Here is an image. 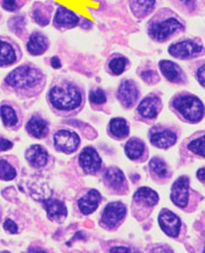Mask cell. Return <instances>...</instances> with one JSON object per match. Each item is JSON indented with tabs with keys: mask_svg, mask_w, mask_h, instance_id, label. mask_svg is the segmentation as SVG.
I'll use <instances>...</instances> for the list:
<instances>
[{
	"mask_svg": "<svg viewBox=\"0 0 205 253\" xmlns=\"http://www.w3.org/2000/svg\"><path fill=\"white\" fill-rule=\"evenodd\" d=\"M89 101L91 105L94 106H102L107 102V95L102 88H94L89 92Z\"/></svg>",
	"mask_w": 205,
	"mask_h": 253,
	"instance_id": "obj_35",
	"label": "cell"
},
{
	"mask_svg": "<svg viewBox=\"0 0 205 253\" xmlns=\"http://www.w3.org/2000/svg\"><path fill=\"white\" fill-rule=\"evenodd\" d=\"M138 76L141 78V81L146 83L147 85H155L160 82V76L152 64H143L139 69H137Z\"/></svg>",
	"mask_w": 205,
	"mask_h": 253,
	"instance_id": "obj_31",
	"label": "cell"
},
{
	"mask_svg": "<svg viewBox=\"0 0 205 253\" xmlns=\"http://www.w3.org/2000/svg\"><path fill=\"white\" fill-rule=\"evenodd\" d=\"M171 198L174 205L177 207H187L189 200V179L186 175H182L171 186Z\"/></svg>",
	"mask_w": 205,
	"mask_h": 253,
	"instance_id": "obj_15",
	"label": "cell"
},
{
	"mask_svg": "<svg viewBox=\"0 0 205 253\" xmlns=\"http://www.w3.org/2000/svg\"><path fill=\"white\" fill-rule=\"evenodd\" d=\"M110 253H138L136 252L135 250L130 248H127V246H115V248L110 249Z\"/></svg>",
	"mask_w": 205,
	"mask_h": 253,
	"instance_id": "obj_40",
	"label": "cell"
},
{
	"mask_svg": "<svg viewBox=\"0 0 205 253\" xmlns=\"http://www.w3.org/2000/svg\"><path fill=\"white\" fill-rule=\"evenodd\" d=\"M151 253H174V251L167 245H159L153 248Z\"/></svg>",
	"mask_w": 205,
	"mask_h": 253,
	"instance_id": "obj_41",
	"label": "cell"
},
{
	"mask_svg": "<svg viewBox=\"0 0 205 253\" xmlns=\"http://www.w3.org/2000/svg\"><path fill=\"white\" fill-rule=\"evenodd\" d=\"M130 68V61L127 56L122 54H112L105 63V70L111 76H121Z\"/></svg>",
	"mask_w": 205,
	"mask_h": 253,
	"instance_id": "obj_23",
	"label": "cell"
},
{
	"mask_svg": "<svg viewBox=\"0 0 205 253\" xmlns=\"http://www.w3.org/2000/svg\"><path fill=\"white\" fill-rule=\"evenodd\" d=\"M204 173H205V169H204V168H201V169L197 171V178H198V180H200L201 182H203V184H204Z\"/></svg>",
	"mask_w": 205,
	"mask_h": 253,
	"instance_id": "obj_44",
	"label": "cell"
},
{
	"mask_svg": "<svg viewBox=\"0 0 205 253\" xmlns=\"http://www.w3.org/2000/svg\"><path fill=\"white\" fill-rule=\"evenodd\" d=\"M158 68L160 70V72L163 73L164 77L166 78L168 82L171 83V84H187V75L184 73L183 70H182L181 66L176 64L175 62L170 61V59H161V61L158 63Z\"/></svg>",
	"mask_w": 205,
	"mask_h": 253,
	"instance_id": "obj_12",
	"label": "cell"
},
{
	"mask_svg": "<svg viewBox=\"0 0 205 253\" xmlns=\"http://www.w3.org/2000/svg\"><path fill=\"white\" fill-rule=\"evenodd\" d=\"M127 214V208L121 202H111L104 208L102 214V223L107 228H114L124 218Z\"/></svg>",
	"mask_w": 205,
	"mask_h": 253,
	"instance_id": "obj_17",
	"label": "cell"
},
{
	"mask_svg": "<svg viewBox=\"0 0 205 253\" xmlns=\"http://www.w3.org/2000/svg\"><path fill=\"white\" fill-rule=\"evenodd\" d=\"M0 218H1V209H0Z\"/></svg>",
	"mask_w": 205,
	"mask_h": 253,
	"instance_id": "obj_47",
	"label": "cell"
},
{
	"mask_svg": "<svg viewBox=\"0 0 205 253\" xmlns=\"http://www.w3.org/2000/svg\"><path fill=\"white\" fill-rule=\"evenodd\" d=\"M0 118L6 128H15L16 126H19L20 119L18 112L11 105L4 104L0 106Z\"/></svg>",
	"mask_w": 205,
	"mask_h": 253,
	"instance_id": "obj_30",
	"label": "cell"
},
{
	"mask_svg": "<svg viewBox=\"0 0 205 253\" xmlns=\"http://www.w3.org/2000/svg\"><path fill=\"white\" fill-rule=\"evenodd\" d=\"M16 169L6 159H0V179L4 181H11L15 179Z\"/></svg>",
	"mask_w": 205,
	"mask_h": 253,
	"instance_id": "obj_34",
	"label": "cell"
},
{
	"mask_svg": "<svg viewBox=\"0 0 205 253\" xmlns=\"http://www.w3.org/2000/svg\"><path fill=\"white\" fill-rule=\"evenodd\" d=\"M0 253H11V252H8V251H2V252H0Z\"/></svg>",
	"mask_w": 205,
	"mask_h": 253,
	"instance_id": "obj_46",
	"label": "cell"
},
{
	"mask_svg": "<svg viewBox=\"0 0 205 253\" xmlns=\"http://www.w3.org/2000/svg\"><path fill=\"white\" fill-rule=\"evenodd\" d=\"M186 29L184 19L168 7L158 9L146 25L148 38L157 43H166L186 32Z\"/></svg>",
	"mask_w": 205,
	"mask_h": 253,
	"instance_id": "obj_2",
	"label": "cell"
},
{
	"mask_svg": "<svg viewBox=\"0 0 205 253\" xmlns=\"http://www.w3.org/2000/svg\"><path fill=\"white\" fill-rule=\"evenodd\" d=\"M204 71H205V64H204V59L203 61H200L196 63V69H195V78L197 79V82L200 83V85L202 87H204Z\"/></svg>",
	"mask_w": 205,
	"mask_h": 253,
	"instance_id": "obj_38",
	"label": "cell"
},
{
	"mask_svg": "<svg viewBox=\"0 0 205 253\" xmlns=\"http://www.w3.org/2000/svg\"><path fill=\"white\" fill-rule=\"evenodd\" d=\"M79 23H80V16L71 9L66 8L65 6H59L52 18V25L55 29L59 32L70 31V29L78 27Z\"/></svg>",
	"mask_w": 205,
	"mask_h": 253,
	"instance_id": "obj_10",
	"label": "cell"
},
{
	"mask_svg": "<svg viewBox=\"0 0 205 253\" xmlns=\"http://www.w3.org/2000/svg\"><path fill=\"white\" fill-rule=\"evenodd\" d=\"M140 89L134 79H123L117 88V99L124 108H132L138 102Z\"/></svg>",
	"mask_w": 205,
	"mask_h": 253,
	"instance_id": "obj_9",
	"label": "cell"
},
{
	"mask_svg": "<svg viewBox=\"0 0 205 253\" xmlns=\"http://www.w3.org/2000/svg\"><path fill=\"white\" fill-rule=\"evenodd\" d=\"M22 57L20 46L11 39L0 38V68L14 65Z\"/></svg>",
	"mask_w": 205,
	"mask_h": 253,
	"instance_id": "obj_11",
	"label": "cell"
},
{
	"mask_svg": "<svg viewBox=\"0 0 205 253\" xmlns=\"http://www.w3.org/2000/svg\"><path fill=\"white\" fill-rule=\"evenodd\" d=\"M22 5L24 2L21 0H2L1 2L2 8L7 12H16Z\"/></svg>",
	"mask_w": 205,
	"mask_h": 253,
	"instance_id": "obj_37",
	"label": "cell"
},
{
	"mask_svg": "<svg viewBox=\"0 0 205 253\" xmlns=\"http://www.w3.org/2000/svg\"><path fill=\"white\" fill-rule=\"evenodd\" d=\"M148 169H150L151 174L155 179H167L171 175L170 168L167 163L160 157H153L148 163Z\"/></svg>",
	"mask_w": 205,
	"mask_h": 253,
	"instance_id": "obj_29",
	"label": "cell"
},
{
	"mask_svg": "<svg viewBox=\"0 0 205 253\" xmlns=\"http://www.w3.org/2000/svg\"><path fill=\"white\" fill-rule=\"evenodd\" d=\"M79 165L87 174H95L101 169L102 159L92 146H86L79 155Z\"/></svg>",
	"mask_w": 205,
	"mask_h": 253,
	"instance_id": "obj_13",
	"label": "cell"
},
{
	"mask_svg": "<svg viewBox=\"0 0 205 253\" xmlns=\"http://www.w3.org/2000/svg\"><path fill=\"white\" fill-rule=\"evenodd\" d=\"M48 101L57 114H77L84 107V92L73 81L58 77L49 89Z\"/></svg>",
	"mask_w": 205,
	"mask_h": 253,
	"instance_id": "obj_1",
	"label": "cell"
},
{
	"mask_svg": "<svg viewBox=\"0 0 205 253\" xmlns=\"http://www.w3.org/2000/svg\"><path fill=\"white\" fill-rule=\"evenodd\" d=\"M124 151L127 157L134 162H144L148 154L145 143L137 137H132L125 143Z\"/></svg>",
	"mask_w": 205,
	"mask_h": 253,
	"instance_id": "obj_19",
	"label": "cell"
},
{
	"mask_svg": "<svg viewBox=\"0 0 205 253\" xmlns=\"http://www.w3.org/2000/svg\"><path fill=\"white\" fill-rule=\"evenodd\" d=\"M50 64L54 69H61L62 68V62H61V59H59V57H57V56H54V57H51Z\"/></svg>",
	"mask_w": 205,
	"mask_h": 253,
	"instance_id": "obj_43",
	"label": "cell"
},
{
	"mask_svg": "<svg viewBox=\"0 0 205 253\" xmlns=\"http://www.w3.org/2000/svg\"><path fill=\"white\" fill-rule=\"evenodd\" d=\"M178 2L182 6V9L186 11L188 14H195L198 8L197 0H178Z\"/></svg>",
	"mask_w": 205,
	"mask_h": 253,
	"instance_id": "obj_36",
	"label": "cell"
},
{
	"mask_svg": "<svg viewBox=\"0 0 205 253\" xmlns=\"http://www.w3.org/2000/svg\"><path fill=\"white\" fill-rule=\"evenodd\" d=\"M152 145L158 149H170L177 142V134L173 128L157 125L152 126L148 132Z\"/></svg>",
	"mask_w": 205,
	"mask_h": 253,
	"instance_id": "obj_6",
	"label": "cell"
},
{
	"mask_svg": "<svg viewBox=\"0 0 205 253\" xmlns=\"http://www.w3.org/2000/svg\"><path fill=\"white\" fill-rule=\"evenodd\" d=\"M4 229L6 231H8V232H11V234H16V232H18V225H16V223L15 222H13L12 219H6L5 221V223H4Z\"/></svg>",
	"mask_w": 205,
	"mask_h": 253,
	"instance_id": "obj_39",
	"label": "cell"
},
{
	"mask_svg": "<svg viewBox=\"0 0 205 253\" xmlns=\"http://www.w3.org/2000/svg\"><path fill=\"white\" fill-rule=\"evenodd\" d=\"M27 51L32 56H42L50 48L48 36L39 31H34L27 39Z\"/></svg>",
	"mask_w": 205,
	"mask_h": 253,
	"instance_id": "obj_16",
	"label": "cell"
},
{
	"mask_svg": "<svg viewBox=\"0 0 205 253\" xmlns=\"http://www.w3.org/2000/svg\"><path fill=\"white\" fill-rule=\"evenodd\" d=\"M168 54L178 61H193L204 56V42L200 38H180L168 46Z\"/></svg>",
	"mask_w": 205,
	"mask_h": 253,
	"instance_id": "obj_5",
	"label": "cell"
},
{
	"mask_svg": "<svg viewBox=\"0 0 205 253\" xmlns=\"http://www.w3.org/2000/svg\"><path fill=\"white\" fill-rule=\"evenodd\" d=\"M134 201L137 204H141L144 207H154L159 201V195L157 192L148 187H141L135 193Z\"/></svg>",
	"mask_w": 205,
	"mask_h": 253,
	"instance_id": "obj_27",
	"label": "cell"
},
{
	"mask_svg": "<svg viewBox=\"0 0 205 253\" xmlns=\"http://www.w3.org/2000/svg\"><path fill=\"white\" fill-rule=\"evenodd\" d=\"M171 107L182 121L188 123H198L204 118V104L191 93H178L171 100Z\"/></svg>",
	"mask_w": 205,
	"mask_h": 253,
	"instance_id": "obj_4",
	"label": "cell"
},
{
	"mask_svg": "<svg viewBox=\"0 0 205 253\" xmlns=\"http://www.w3.org/2000/svg\"><path fill=\"white\" fill-rule=\"evenodd\" d=\"M108 132L115 139H124L130 134V126L123 118H114L109 122Z\"/></svg>",
	"mask_w": 205,
	"mask_h": 253,
	"instance_id": "obj_26",
	"label": "cell"
},
{
	"mask_svg": "<svg viewBox=\"0 0 205 253\" xmlns=\"http://www.w3.org/2000/svg\"><path fill=\"white\" fill-rule=\"evenodd\" d=\"M44 207L50 219L59 221V219L65 218L68 215V209L59 200H45Z\"/></svg>",
	"mask_w": 205,
	"mask_h": 253,
	"instance_id": "obj_28",
	"label": "cell"
},
{
	"mask_svg": "<svg viewBox=\"0 0 205 253\" xmlns=\"http://www.w3.org/2000/svg\"><path fill=\"white\" fill-rule=\"evenodd\" d=\"M159 225H160L161 230L170 237H177L181 230V221L175 215L173 211H168V209H163L159 214L158 217Z\"/></svg>",
	"mask_w": 205,
	"mask_h": 253,
	"instance_id": "obj_14",
	"label": "cell"
},
{
	"mask_svg": "<svg viewBox=\"0 0 205 253\" xmlns=\"http://www.w3.org/2000/svg\"><path fill=\"white\" fill-rule=\"evenodd\" d=\"M104 181L109 188L114 189V191H120L125 186L124 173L116 166H110L104 172Z\"/></svg>",
	"mask_w": 205,
	"mask_h": 253,
	"instance_id": "obj_25",
	"label": "cell"
},
{
	"mask_svg": "<svg viewBox=\"0 0 205 253\" xmlns=\"http://www.w3.org/2000/svg\"><path fill=\"white\" fill-rule=\"evenodd\" d=\"M101 201V194L97 189H91L87 194L79 199L78 206L82 214L88 215L97 211L99 204Z\"/></svg>",
	"mask_w": 205,
	"mask_h": 253,
	"instance_id": "obj_24",
	"label": "cell"
},
{
	"mask_svg": "<svg viewBox=\"0 0 205 253\" xmlns=\"http://www.w3.org/2000/svg\"><path fill=\"white\" fill-rule=\"evenodd\" d=\"M27 20L24 15H16L9 19L8 21V28L14 33L15 35H18L19 38L24 39L27 33Z\"/></svg>",
	"mask_w": 205,
	"mask_h": 253,
	"instance_id": "obj_32",
	"label": "cell"
},
{
	"mask_svg": "<svg viewBox=\"0 0 205 253\" xmlns=\"http://www.w3.org/2000/svg\"><path fill=\"white\" fill-rule=\"evenodd\" d=\"M44 72L33 63H26L18 66L5 77L4 83L15 89L20 94L28 96L38 95L45 86Z\"/></svg>",
	"mask_w": 205,
	"mask_h": 253,
	"instance_id": "obj_3",
	"label": "cell"
},
{
	"mask_svg": "<svg viewBox=\"0 0 205 253\" xmlns=\"http://www.w3.org/2000/svg\"><path fill=\"white\" fill-rule=\"evenodd\" d=\"M158 0H129V7L136 19L143 20L154 12Z\"/></svg>",
	"mask_w": 205,
	"mask_h": 253,
	"instance_id": "obj_21",
	"label": "cell"
},
{
	"mask_svg": "<svg viewBox=\"0 0 205 253\" xmlns=\"http://www.w3.org/2000/svg\"><path fill=\"white\" fill-rule=\"evenodd\" d=\"M52 12H54V8L51 5L42 1H36L31 9L32 20L39 27H47L51 21Z\"/></svg>",
	"mask_w": 205,
	"mask_h": 253,
	"instance_id": "obj_18",
	"label": "cell"
},
{
	"mask_svg": "<svg viewBox=\"0 0 205 253\" xmlns=\"http://www.w3.org/2000/svg\"><path fill=\"white\" fill-rule=\"evenodd\" d=\"M161 109H163V101H161L160 96L151 93L138 104L136 113L143 121L152 122L158 118Z\"/></svg>",
	"mask_w": 205,
	"mask_h": 253,
	"instance_id": "obj_7",
	"label": "cell"
},
{
	"mask_svg": "<svg viewBox=\"0 0 205 253\" xmlns=\"http://www.w3.org/2000/svg\"><path fill=\"white\" fill-rule=\"evenodd\" d=\"M25 157L27 159L29 164L35 169L44 168V166L48 164L49 161V154L47 149L39 144H34L29 146L27 151H26Z\"/></svg>",
	"mask_w": 205,
	"mask_h": 253,
	"instance_id": "obj_20",
	"label": "cell"
},
{
	"mask_svg": "<svg viewBox=\"0 0 205 253\" xmlns=\"http://www.w3.org/2000/svg\"><path fill=\"white\" fill-rule=\"evenodd\" d=\"M13 148V143L8 139L0 137V152L1 151H7V150Z\"/></svg>",
	"mask_w": 205,
	"mask_h": 253,
	"instance_id": "obj_42",
	"label": "cell"
},
{
	"mask_svg": "<svg viewBox=\"0 0 205 253\" xmlns=\"http://www.w3.org/2000/svg\"><path fill=\"white\" fill-rule=\"evenodd\" d=\"M28 253H48L45 250L39 248H29Z\"/></svg>",
	"mask_w": 205,
	"mask_h": 253,
	"instance_id": "obj_45",
	"label": "cell"
},
{
	"mask_svg": "<svg viewBox=\"0 0 205 253\" xmlns=\"http://www.w3.org/2000/svg\"><path fill=\"white\" fill-rule=\"evenodd\" d=\"M204 131L201 132L197 137H194L190 139L189 143L187 144V149L189 150L191 154L198 156V157L204 158L205 152H204Z\"/></svg>",
	"mask_w": 205,
	"mask_h": 253,
	"instance_id": "obj_33",
	"label": "cell"
},
{
	"mask_svg": "<svg viewBox=\"0 0 205 253\" xmlns=\"http://www.w3.org/2000/svg\"><path fill=\"white\" fill-rule=\"evenodd\" d=\"M26 130L32 137L42 139L47 137L49 134V123L47 120L41 118L39 115H34L28 120L26 125Z\"/></svg>",
	"mask_w": 205,
	"mask_h": 253,
	"instance_id": "obj_22",
	"label": "cell"
},
{
	"mask_svg": "<svg viewBox=\"0 0 205 253\" xmlns=\"http://www.w3.org/2000/svg\"><path fill=\"white\" fill-rule=\"evenodd\" d=\"M54 145L57 151L63 154H73L80 145V137L77 132L68 129H61L54 134Z\"/></svg>",
	"mask_w": 205,
	"mask_h": 253,
	"instance_id": "obj_8",
	"label": "cell"
}]
</instances>
